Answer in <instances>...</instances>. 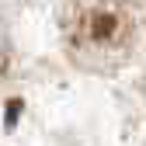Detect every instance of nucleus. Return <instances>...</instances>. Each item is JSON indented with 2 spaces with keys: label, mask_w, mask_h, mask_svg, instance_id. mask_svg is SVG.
<instances>
[{
  "label": "nucleus",
  "mask_w": 146,
  "mask_h": 146,
  "mask_svg": "<svg viewBox=\"0 0 146 146\" xmlns=\"http://www.w3.org/2000/svg\"><path fill=\"white\" fill-rule=\"evenodd\" d=\"M132 14L122 0H77L66 14V49L84 70H115L132 49Z\"/></svg>",
  "instance_id": "f257e3e1"
},
{
  "label": "nucleus",
  "mask_w": 146,
  "mask_h": 146,
  "mask_svg": "<svg viewBox=\"0 0 146 146\" xmlns=\"http://www.w3.org/2000/svg\"><path fill=\"white\" fill-rule=\"evenodd\" d=\"M11 63V38H7V28H4V17H0V73L7 70Z\"/></svg>",
  "instance_id": "f03ea898"
}]
</instances>
